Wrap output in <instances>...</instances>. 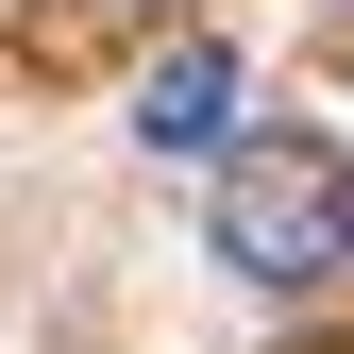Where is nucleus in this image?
I'll use <instances>...</instances> for the list:
<instances>
[{"label": "nucleus", "mask_w": 354, "mask_h": 354, "mask_svg": "<svg viewBox=\"0 0 354 354\" xmlns=\"http://www.w3.org/2000/svg\"><path fill=\"white\" fill-rule=\"evenodd\" d=\"M236 51H219V34H186V51H169L152 84H136V152H236Z\"/></svg>", "instance_id": "f03ea898"}, {"label": "nucleus", "mask_w": 354, "mask_h": 354, "mask_svg": "<svg viewBox=\"0 0 354 354\" xmlns=\"http://www.w3.org/2000/svg\"><path fill=\"white\" fill-rule=\"evenodd\" d=\"M203 236H219V270H236L253 304H321V287H354V152L321 136V118L236 136V152H219Z\"/></svg>", "instance_id": "f257e3e1"}]
</instances>
